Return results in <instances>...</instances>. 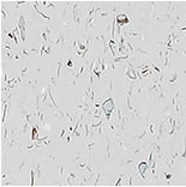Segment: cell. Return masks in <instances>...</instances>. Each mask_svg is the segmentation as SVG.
I'll list each match as a JSON object with an SVG mask.
<instances>
[{"instance_id":"59","label":"cell","mask_w":186,"mask_h":187,"mask_svg":"<svg viewBox=\"0 0 186 187\" xmlns=\"http://www.w3.org/2000/svg\"><path fill=\"white\" fill-rule=\"evenodd\" d=\"M180 55H181V57H186V47H182V48H181Z\"/></svg>"},{"instance_id":"28","label":"cell","mask_w":186,"mask_h":187,"mask_svg":"<svg viewBox=\"0 0 186 187\" xmlns=\"http://www.w3.org/2000/svg\"><path fill=\"white\" fill-rule=\"evenodd\" d=\"M137 158H138V156H136V155H131V156H128V157H126L121 163H120V165H126V164H131V163H133L135 161H137Z\"/></svg>"},{"instance_id":"39","label":"cell","mask_w":186,"mask_h":187,"mask_svg":"<svg viewBox=\"0 0 186 187\" xmlns=\"http://www.w3.org/2000/svg\"><path fill=\"white\" fill-rule=\"evenodd\" d=\"M28 73H29V67H28V66H24V68H22V71H21V73H19V77H21L22 79H24V78L28 76Z\"/></svg>"},{"instance_id":"42","label":"cell","mask_w":186,"mask_h":187,"mask_svg":"<svg viewBox=\"0 0 186 187\" xmlns=\"http://www.w3.org/2000/svg\"><path fill=\"white\" fill-rule=\"evenodd\" d=\"M184 139H185V144H184V150H182V152H181V156H180V160H181L182 162H185V161H186V137H185Z\"/></svg>"},{"instance_id":"48","label":"cell","mask_w":186,"mask_h":187,"mask_svg":"<svg viewBox=\"0 0 186 187\" xmlns=\"http://www.w3.org/2000/svg\"><path fill=\"white\" fill-rule=\"evenodd\" d=\"M66 131H67L66 127H63V128H61V132H60V134H59V142H63L64 136H65V133H66Z\"/></svg>"},{"instance_id":"19","label":"cell","mask_w":186,"mask_h":187,"mask_svg":"<svg viewBox=\"0 0 186 187\" xmlns=\"http://www.w3.org/2000/svg\"><path fill=\"white\" fill-rule=\"evenodd\" d=\"M136 94H137V95L146 96L148 91H146V85H145L144 82H139V83H138V85L136 86Z\"/></svg>"},{"instance_id":"26","label":"cell","mask_w":186,"mask_h":187,"mask_svg":"<svg viewBox=\"0 0 186 187\" xmlns=\"http://www.w3.org/2000/svg\"><path fill=\"white\" fill-rule=\"evenodd\" d=\"M179 71H174V73L172 74V76L167 79V84H172V85H174V84H177V81H178V78H179Z\"/></svg>"},{"instance_id":"46","label":"cell","mask_w":186,"mask_h":187,"mask_svg":"<svg viewBox=\"0 0 186 187\" xmlns=\"http://www.w3.org/2000/svg\"><path fill=\"white\" fill-rule=\"evenodd\" d=\"M133 178H135V174H133V173L128 174V182L126 183L127 186H133Z\"/></svg>"},{"instance_id":"62","label":"cell","mask_w":186,"mask_h":187,"mask_svg":"<svg viewBox=\"0 0 186 187\" xmlns=\"http://www.w3.org/2000/svg\"><path fill=\"white\" fill-rule=\"evenodd\" d=\"M184 170H185V185H186V161L184 162Z\"/></svg>"},{"instance_id":"24","label":"cell","mask_w":186,"mask_h":187,"mask_svg":"<svg viewBox=\"0 0 186 187\" xmlns=\"http://www.w3.org/2000/svg\"><path fill=\"white\" fill-rule=\"evenodd\" d=\"M107 5H108L109 11H110V12H113L114 17H115L117 14H119V13H120V12H119V6H118V4H117V3H112V1H109V3H107Z\"/></svg>"},{"instance_id":"40","label":"cell","mask_w":186,"mask_h":187,"mask_svg":"<svg viewBox=\"0 0 186 187\" xmlns=\"http://www.w3.org/2000/svg\"><path fill=\"white\" fill-rule=\"evenodd\" d=\"M6 9H7V7H6L5 5H4V3H1V17H3V19H4V21H6L7 18H9V17H7V12H6Z\"/></svg>"},{"instance_id":"57","label":"cell","mask_w":186,"mask_h":187,"mask_svg":"<svg viewBox=\"0 0 186 187\" xmlns=\"http://www.w3.org/2000/svg\"><path fill=\"white\" fill-rule=\"evenodd\" d=\"M66 66H67L68 68H73V60H72L71 58H68V60H67V64H66Z\"/></svg>"},{"instance_id":"9","label":"cell","mask_w":186,"mask_h":187,"mask_svg":"<svg viewBox=\"0 0 186 187\" xmlns=\"http://www.w3.org/2000/svg\"><path fill=\"white\" fill-rule=\"evenodd\" d=\"M137 169H138V173H139L142 180H143V181H146L148 179H146V176H145V172H146L148 169H150V165H149L148 161H141V162L138 163V165H137Z\"/></svg>"},{"instance_id":"30","label":"cell","mask_w":186,"mask_h":187,"mask_svg":"<svg viewBox=\"0 0 186 187\" xmlns=\"http://www.w3.org/2000/svg\"><path fill=\"white\" fill-rule=\"evenodd\" d=\"M55 65H57V74H55V77H57V78H60V77H61L63 59H57V60H55Z\"/></svg>"},{"instance_id":"58","label":"cell","mask_w":186,"mask_h":187,"mask_svg":"<svg viewBox=\"0 0 186 187\" xmlns=\"http://www.w3.org/2000/svg\"><path fill=\"white\" fill-rule=\"evenodd\" d=\"M27 1H14V9H18L19 5H25Z\"/></svg>"},{"instance_id":"44","label":"cell","mask_w":186,"mask_h":187,"mask_svg":"<svg viewBox=\"0 0 186 187\" xmlns=\"http://www.w3.org/2000/svg\"><path fill=\"white\" fill-rule=\"evenodd\" d=\"M103 178V174H101V173H99L97 175H96V180L94 181V183H92V185H94V186H99V183H100V181H101V179Z\"/></svg>"},{"instance_id":"56","label":"cell","mask_w":186,"mask_h":187,"mask_svg":"<svg viewBox=\"0 0 186 187\" xmlns=\"http://www.w3.org/2000/svg\"><path fill=\"white\" fill-rule=\"evenodd\" d=\"M48 158H49L50 162H55V161H57V156H55L54 154H48Z\"/></svg>"},{"instance_id":"41","label":"cell","mask_w":186,"mask_h":187,"mask_svg":"<svg viewBox=\"0 0 186 187\" xmlns=\"http://www.w3.org/2000/svg\"><path fill=\"white\" fill-rule=\"evenodd\" d=\"M103 125V121L102 120H99V121H96L95 124H90V129H95V128H99L100 126H102Z\"/></svg>"},{"instance_id":"38","label":"cell","mask_w":186,"mask_h":187,"mask_svg":"<svg viewBox=\"0 0 186 187\" xmlns=\"http://www.w3.org/2000/svg\"><path fill=\"white\" fill-rule=\"evenodd\" d=\"M132 54H144V55H148L149 52L145 50V49H143V48H141V47H138V48H135V49H133V53H132Z\"/></svg>"},{"instance_id":"43","label":"cell","mask_w":186,"mask_h":187,"mask_svg":"<svg viewBox=\"0 0 186 187\" xmlns=\"http://www.w3.org/2000/svg\"><path fill=\"white\" fill-rule=\"evenodd\" d=\"M50 185H52V186H67L66 181L64 182V181H63V179H60L59 181H55V182H52Z\"/></svg>"},{"instance_id":"33","label":"cell","mask_w":186,"mask_h":187,"mask_svg":"<svg viewBox=\"0 0 186 187\" xmlns=\"http://www.w3.org/2000/svg\"><path fill=\"white\" fill-rule=\"evenodd\" d=\"M163 113L166 115H173L172 113H175V110H174V106H164L163 107Z\"/></svg>"},{"instance_id":"7","label":"cell","mask_w":186,"mask_h":187,"mask_svg":"<svg viewBox=\"0 0 186 187\" xmlns=\"http://www.w3.org/2000/svg\"><path fill=\"white\" fill-rule=\"evenodd\" d=\"M115 22H117V27L123 28L124 25H127L130 23V17H128L127 13L120 12L119 14L115 16Z\"/></svg>"},{"instance_id":"54","label":"cell","mask_w":186,"mask_h":187,"mask_svg":"<svg viewBox=\"0 0 186 187\" xmlns=\"http://www.w3.org/2000/svg\"><path fill=\"white\" fill-rule=\"evenodd\" d=\"M57 77H55V76H52L50 78H49V81H50V84L53 85V86H55V85H57Z\"/></svg>"},{"instance_id":"23","label":"cell","mask_w":186,"mask_h":187,"mask_svg":"<svg viewBox=\"0 0 186 187\" xmlns=\"http://www.w3.org/2000/svg\"><path fill=\"white\" fill-rule=\"evenodd\" d=\"M128 111V110H127ZM144 109H133L132 111H128V114H130V119L131 120H135L137 117H141L144 114Z\"/></svg>"},{"instance_id":"45","label":"cell","mask_w":186,"mask_h":187,"mask_svg":"<svg viewBox=\"0 0 186 187\" xmlns=\"http://www.w3.org/2000/svg\"><path fill=\"white\" fill-rule=\"evenodd\" d=\"M123 179H124V173H120V174H119V176H118V180H117V182L114 183V186H115V187L120 186V185H121V181H123Z\"/></svg>"},{"instance_id":"61","label":"cell","mask_w":186,"mask_h":187,"mask_svg":"<svg viewBox=\"0 0 186 187\" xmlns=\"http://www.w3.org/2000/svg\"><path fill=\"white\" fill-rule=\"evenodd\" d=\"M55 6H54V4L53 3H48L47 4V6H46V9H48V10H50V9H54Z\"/></svg>"},{"instance_id":"47","label":"cell","mask_w":186,"mask_h":187,"mask_svg":"<svg viewBox=\"0 0 186 187\" xmlns=\"http://www.w3.org/2000/svg\"><path fill=\"white\" fill-rule=\"evenodd\" d=\"M64 172H65V164H60L59 167V179H63V175H64Z\"/></svg>"},{"instance_id":"13","label":"cell","mask_w":186,"mask_h":187,"mask_svg":"<svg viewBox=\"0 0 186 187\" xmlns=\"http://www.w3.org/2000/svg\"><path fill=\"white\" fill-rule=\"evenodd\" d=\"M106 140H107V145H106V152H107V163H110L114 161V157L112 155V150H110V146H112V139L110 136L106 134Z\"/></svg>"},{"instance_id":"22","label":"cell","mask_w":186,"mask_h":187,"mask_svg":"<svg viewBox=\"0 0 186 187\" xmlns=\"http://www.w3.org/2000/svg\"><path fill=\"white\" fill-rule=\"evenodd\" d=\"M85 170H87V173L89 174V178L92 180V178H94V175H95V173H96V167H95V164L88 162V164H87V167H85Z\"/></svg>"},{"instance_id":"21","label":"cell","mask_w":186,"mask_h":187,"mask_svg":"<svg viewBox=\"0 0 186 187\" xmlns=\"http://www.w3.org/2000/svg\"><path fill=\"white\" fill-rule=\"evenodd\" d=\"M32 6H34V10H35L37 13H39V14H40V16L43 18V19H46V21H50V19H52V17L47 16L46 13H43V12H42V11L39 9V1H34V3H32Z\"/></svg>"},{"instance_id":"34","label":"cell","mask_w":186,"mask_h":187,"mask_svg":"<svg viewBox=\"0 0 186 187\" xmlns=\"http://www.w3.org/2000/svg\"><path fill=\"white\" fill-rule=\"evenodd\" d=\"M7 109H9V103H5L4 107H3V117H1V124H3V125H5V122H6Z\"/></svg>"},{"instance_id":"55","label":"cell","mask_w":186,"mask_h":187,"mask_svg":"<svg viewBox=\"0 0 186 187\" xmlns=\"http://www.w3.org/2000/svg\"><path fill=\"white\" fill-rule=\"evenodd\" d=\"M149 65L148 64H143V65H138V71H143V70H148Z\"/></svg>"},{"instance_id":"25","label":"cell","mask_w":186,"mask_h":187,"mask_svg":"<svg viewBox=\"0 0 186 187\" xmlns=\"http://www.w3.org/2000/svg\"><path fill=\"white\" fill-rule=\"evenodd\" d=\"M3 49L10 50V52H16V50H14V47H13V43H12L11 41L6 40V39L3 40Z\"/></svg>"},{"instance_id":"14","label":"cell","mask_w":186,"mask_h":187,"mask_svg":"<svg viewBox=\"0 0 186 187\" xmlns=\"http://www.w3.org/2000/svg\"><path fill=\"white\" fill-rule=\"evenodd\" d=\"M124 35L131 36V37H139L141 41H143V34H142V30H139V29H135V28L127 29L124 31Z\"/></svg>"},{"instance_id":"63","label":"cell","mask_w":186,"mask_h":187,"mask_svg":"<svg viewBox=\"0 0 186 187\" xmlns=\"http://www.w3.org/2000/svg\"><path fill=\"white\" fill-rule=\"evenodd\" d=\"M182 100H184V101H186V97H184V99H182Z\"/></svg>"},{"instance_id":"10","label":"cell","mask_w":186,"mask_h":187,"mask_svg":"<svg viewBox=\"0 0 186 187\" xmlns=\"http://www.w3.org/2000/svg\"><path fill=\"white\" fill-rule=\"evenodd\" d=\"M52 30L48 28V27H45L41 32H40V37H41V40H42V43H52Z\"/></svg>"},{"instance_id":"12","label":"cell","mask_w":186,"mask_h":187,"mask_svg":"<svg viewBox=\"0 0 186 187\" xmlns=\"http://www.w3.org/2000/svg\"><path fill=\"white\" fill-rule=\"evenodd\" d=\"M34 169H35V174H36V179L37 180L42 181V180L46 179V176H45V164H41V163L36 164L34 167Z\"/></svg>"},{"instance_id":"11","label":"cell","mask_w":186,"mask_h":187,"mask_svg":"<svg viewBox=\"0 0 186 187\" xmlns=\"http://www.w3.org/2000/svg\"><path fill=\"white\" fill-rule=\"evenodd\" d=\"M127 65H128V66H127V70H126V77H127V79H128V81H133V82H136V81L138 79V76H137V71H136V68L133 67V64L128 63Z\"/></svg>"},{"instance_id":"18","label":"cell","mask_w":186,"mask_h":187,"mask_svg":"<svg viewBox=\"0 0 186 187\" xmlns=\"http://www.w3.org/2000/svg\"><path fill=\"white\" fill-rule=\"evenodd\" d=\"M145 149H146V143H139L138 145H135L133 146V155H136V156H139L141 154H144V151H145Z\"/></svg>"},{"instance_id":"4","label":"cell","mask_w":186,"mask_h":187,"mask_svg":"<svg viewBox=\"0 0 186 187\" xmlns=\"http://www.w3.org/2000/svg\"><path fill=\"white\" fill-rule=\"evenodd\" d=\"M17 27L19 28V31H21V41L23 42V45H25V42H27V19L23 13H21V16H19V21H18Z\"/></svg>"},{"instance_id":"37","label":"cell","mask_w":186,"mask_h":187,"mask_svg":"<svg viewBox=\"0 0 186 187\" xmlns=\"http://www.w3.org/2000/svg\"><path fill=\"white\" fill-rule=\"evenodd\" d=\"M27 165H28V161H27V160H23V161L19 163V165H18V170H19V172H24V170L27 169Z\"/></svg>"},{"instance_id":"51","label":"cell","mask_w":186,"mask_h":187,"mask_svg":"<svg viewBox=\"0 0 186 187\" xmlns=\"http://www.w3.org/2000/svg\"><path fill=\"white\" fill-rule=\"evenodd\" d=\"M149 63H150V65H151V67H153V68H154V70H155V71H156V72H157L159 74H160V73H162V72H161V70L159 68V66H157V65H155V64H154L153 61H150V60H149Z\"/></svg>"},{"instance_id":"3","label":"cell","mask_w":186,"mask_h":187,"mask_svg":"<svg viewBox=\"0 0 186 187\" xmlns=\"http://www.w3.org/2000/svg\"><path fill=\"white\" fill-rule=\"evenodd\" d=\"M78 4L74 3V5L71 7V14H72V24H74L76 28H81V22H82V13L78 11Z\"/></svg>"},{"instance_id":"17","label":"cell","mask_w":186,"mask_h":187,"mask_svg":"<svg viewBox=\"0 0 186 187\" xmlns=\"http://www.w3.org/2000/svg\"><path fill=\"white\" fill-rule=\"evenodd\" d=\"M40 126L37 125V124H35V125H32V127H31V133H30V139H31V142H35L37 138H40L39 137V133H40Z\"/></svg>"},{"instance_id":"49","label":"cell","mask_w":186,"mask_h":187,"mask_svg":"<svg viewBox=\"0 0 186 187\" xmlns=\"http://www.w3.org/2000/svg\"><path fill=\"white\" fill-rule=\"evenodd\" d=\"M163 176H164V180H166V181H169L173 175H172V173H169V172H163Z\"/></svg>"},{"instance_id":"32","label":"cell","mask_w":186,"mask_h":187,"mask_svg":"<svg viewBox=\"0 0 186 187\" xmlns=\"http://www.w3.org/2000/svg\"><path fill=\"white\" fill-rule=\"evenodd\" d=\"M48 68H41V67H36L35 70V74L36 76H48Z\"/></svg>"},{"instance_id":"2","label":"cell","mask_w":186,"mask_h":187,"mask_svg":"<svg viewBox=\"0 0 186 187\" xmlns=\"http://www.w3.org/2000/svg\"><path fill=\"white\" fill-rule=\"evenodd\" d=\"M115 103H114V100H113V95H109V97L102 102L101 104V109L103 110V114L106 115L107 120H110L112 119V113L113 110L115 109Z\"/></svg>"},{"instance_id":"16","label":"cell","mask_w":186,"mask_h":187,"mask_svg":"<svg viewBox=\"0 0 186 187\" xmlns=\"http://www.w3.org/2000/svg\"><path fill=\"white\" fill-rule=\"evenodd\" d=\"M78 182V173H70L66 178V183L67 186H74Z\"/></svg>"},{"instance_id":"35","label":"cell","mask_w":186,"mask_h":187,"mask_svg":"<svg viewBox=\"0 0 186 187\" xmlns=\"http://www.w3.org/2000/svg\"><path fill=\"white\" fill-rule=\"evenodd\" d=\"M1 180L4 181H7V180H11V172L7 169V168H5L4 173L1 174Z\"/></svg>"},{"instance_id":"29","label":"cell","mask_w":186,"mask_h":187,"mask_svg":"<svg viewBox=\"0 0 186 187\" xmlns=\"http://www.w3.org/2000/svg\"><path fill=\"white\" fill-rule=\"evenodd\" d=\"M37 83H39V81H37V78H29V79H27L23 84H25V85H28V86H30L32 90H35L36 89V85H37Z\"/></svg>"},{"instance_id":"60","label":"cell","mask_w":186,"mask_h":187,"mask_svg":"<svg viewBox=\"0 0 186 187\" xmlns=\"http://www.w3.org/2000/svg\"><path fill=\"white\" fill-rule=\"evenodd\" d=\"M64 143H72V137H71V136H67V137L65 138Z\"/></svg>"},{"instance_id":"5","label":"cell","mask_w":186,"mask_h":187,"mask_svg":"<svg viewBox=\"0 0 186 187\" xmlns=\"http://www.w3.org/2000/svg\"><path fill=\"white\" fill-rule=\"evenodd\" d=\"M151 110H153V109L150 108V109L148 110V113H146V118H145V128H144V131H143V132H142L139 136H135V137H133L135 140H142V139L149 133V121L151 120Z\"/></svg>"},{"instance_id":"36","label":"cell","mask_w":186,"mask_h":187,"mask_svg":"<svg viewBox=\"0 0 186 187\" xmlns=\"http://www.w3.org/2000/svg\"><path fill=\"white\" fill-rule=\"evenodd\" d=\"M128 58H130V55H120V57H117V58H114V59H113V61H114L115 64H118V63H120V61L128 60Z\"/></svg>"},{"instance_id":"53","label":"cell","mask_w":186,"mask_h":187,"mask_svg":"<svg viewBox=\"0 0 186 187\" xmlns=\"http://www.w3.org/2000/svg\"><path fill=\"white\" fill-rule=\"evenodd\" d=\"M1 186H4V187H7V186H14V182H13V180H12V181H4V182L1 183Z\"/></svg>"},{"instance_id":"52","label":"cell","mask_w":186,"mask_h":187,"mask_svg":"<svg viewBox=\"0 0 186 187\" xmlns=\"http://www.w3.org/2000/svg\"><path fill=\"white\" fill-rule=\"evenodd\" d=\"M109 11H106V12H101V13H99V16L97 17H100V18H108L109 17Z\"/></svg>"},{"instance_id":"50","label":"cell","mask_w":186,"mask_h":187,"mask_svg":"<svg viewBox=\"0 0 186 187\" xmlns=\"http://www.w3.org/2000/svg\"><path fill=\"white\" fill-rule=\"evenodd\" d=\"M29 53H30V54H39V55H40V53H41V49H39V48H35V47H34V48H30V49H29Z\"/></svg>"},{"instance_id":"20","label":"cell","mask_w":186,"mask_h":187,"mask_svg":"<svg viewBox=\"0 0 186 187\" xmlns=\"http://www.w3.org/2000/svg\"><path fill=\"white\" fill-rule=\"evenodd\" d=\"M177 6H178V3H175V1H167L166 3V12H169V13L175 14Z\"/></svg>"},{"instance_id":"15","label":"cell","mask_w":186,"mask_h":187,"mask_svg":"<svg viewBox=\"0 0 186 187\" xmlns=\"http://www.w3.org/2000/svg\"><path fill=\"white\" fill-rule=\"evenodd\" d=\"M153 97H154L156 104H162V103H164L166 100H167V96H166V94L163 92V89H161L157 94H155Z\"/></svg>"},{"instance_id":"6","label":"cell","mask_w":186,"mask_h":187,"mask_svg":"<svg viewBox=\"0 0 186 187\" xmlns=\"http://www.w3.org/2000/svg\"><path fill=\"white\" fill-rule=\"evenodd\" d=\"M65 43H66V39L64 32L57 31V36L54 37V40H52V46H54L55 48H59V47H65Z\"/></svg>"},{"instance_id":"8","label":"cell","mask_w":186,"mask_h":187,"mask_svg":"<svg viewBox=\"0 0 186 187\" xmlns=\"http://www.w3.org/2000/svg\"><path fill=\"white\" fill-rule=\"evenodd\" d=\"M88 152H89V157L90 158H94L95 157V149H96V142L94 139V133L90 132V138L88 140Z\"/></svg>"},{"instance_id":"31","label":"cell","mask_w":186,"mask_h":187,"mask_svg":"<svg viewBox=\"0 0 186 187\" xmlns=\"http://www.w3.org/2000/svg\"><path fill=\"white\" fill-rule=\"evenodd\" d=\"M94 19H95V17L87 18V21H85V31H89L91 29H94Z\"/></svg>"},{"instance_id":"1","label":"cell","mask_w":186,"mask_h":187,"mask_svg":"<svg viewBox=\"0 0 186 187\" xmlns=\"http://www.w3.org/2000/svg\"><path fill=\"white\" fill-rule=\"evenodd\" d=\"M105 132L108 136H118L121 133V129H120V124L118 120L115 119H110L108 120L107 125H105Z\"/></svg>"},{"instance_id":"27","label":"cell","mask_w":186,"mask_h":187,"mask_svg":"<svg viewBox=\"0 0 186 187\" xmlns=\"http://www.w3.org/2000/svg\"><path fill=\"white\" fill-rule=\"evenodd\" d=\"M68 160H70L71 162L78 163V162H81V161H83V160H88V157H87V156H83L82 154H76L74 156H71Z\"/></svg>"}]
</instances>
